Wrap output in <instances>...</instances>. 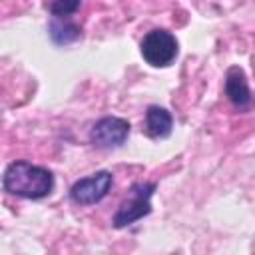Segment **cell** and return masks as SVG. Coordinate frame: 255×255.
<instances>
[{"label":"cell","instance_id":"obj_7","mask_svg":"<svg viewBox=\"0 0 255 255\" xmlns=\"http://www.w3.org/2000/svg\"><path fill=\"white\" fill-rule=\"evenodd\" d=\"M173 118L171 114L161 106H149L145 112V133L153 139L167 137L171 133Z\"/></svg>","mask_w":255,"mask_h":255},{"label":"cell","instance_id":"obj_9","mask_svg":"<svg viewBox=\"0 0 255 255\" xmlns=\"http://www.w3.org/2000/svg\"><path fill=\"white\" fill-rule=\"evenodd\" d=\"M82 0H46V8L54 18H68L80 8Z\"/></svg>","mask_w":255,"mask_h":255},{"label":"cell","instance_id":"obj_3","mask_svg":"<svg viewBox=\"0 0 255 255\" xmlns=\"http://www.w3.org/2000/svg\"><path fill=\"white\" fill-rule=\"evenodd\" d=\"M143 60L153 68H165L169 66L177 56V40L167 30H151L143 36L139 44Z\"/></svg>","mask_w":255,"mask_h":255},{"label":"cell","instance_id":"obj_6","mask_svg":"<svg viewBox=\"0 0 255 255\" xmlns=\"http://www.w3.org/2000/svg\"><path fill=\"white\" fill-rule=\"evenodd\" d=\"M225 96L239 112H245L251 106V90H249L245 72L239 66L229 68L225 74Z\"/></svg>","mask_w":255,"mask_h":255},{"label":"cell","instance_id":"obj_5","mask_svg":"<svg viewBox=\"0 0 255 255\" xmlns=\"http://www.w3.org/2000/svg\"><path fill=\"white\" fill-rule=\"evenodd\" d=\"M129 122L124 118H116V116H106L102 120H98L94 124V128L90 129V141L96 147L102 149H112V147H120L128 135H129Z\"/></svg>","mask_w":255,"mask_h":255},{"label":"cell","instance_id":"obj_2","mask_svg":"<svg viewBox=\"0 0 255 255\" xmlns=\"http://www.w3.org/2000/svg\"><path fill=\"white\" fill-rule=\"evenodd\" d=\"M155 191V183H149V181H137L129 187L128 191V197L120 203L118 211L114 213V227H128L135 221H139L141 217L149 215L151 211V195Z\"/></svg>","mask_w":255,"mask_h":255},{"label":"cell","instance_id":"obj_4","mask_svg":"<svg viewBox=\"0 0 255 255\" xmlns=\"http://www.w3.org/2000/svg\"><path fill=\"white\" fill-rule=\"evenodd\" d=\"M112 183H114V177L110 171H106V169L96 171L88 177L78 179L72 185L70 199L78 205H94L108 195V191L112 189Z\"/></svg>","mask_w":255,"mask_h":255},{"label":"cell","instance_id":"obj_8","mask_svg":"<svg viewBox=\"0 0 255 255\" xmlns=\"http://www.w3.org/2000/svg\"><path fill=\"white\" fill-rule=\"evenodd\" d=\"M50 36L56 44H70L80 38V28L72 22H66V18H56L50 24Z\"/></svg>","mask_w":255,"mask_h":255},{"label":"cell","instance_id":"obj_1","mask_svg":"<svg viewBox=\"0 0 255 255\" xmlns=\"http://www.w3.org/2000/svg\"><path fill=\"white\" fill-rule=\"evenodd\" d=\"M2 185L10 195L24 199H42L54 189V175L42 165H34L26 159L12 161L2 175Z\"/></svg>","mask_w":255,"mask_h":255}]
</instances>
